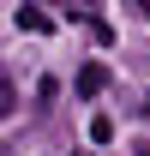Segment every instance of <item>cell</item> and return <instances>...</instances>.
Masks as SVG:
<instances>
[{"label":"cell","instance_id":"1","mask_svg":"<svg viewBox=\"0 0 150 156\" xmlns=\"http://www.w3.org/2000/svg\"><path fill=\"white\" fill-rule=\"evenodd\" d=\"M102 90H108V66H84V72H78V96H102Z\"/></svg>","mask_w":150,"mask_h":156},{"label":"cell","instance_id":"2","mask_svg":"<svg viewBox=\"0 0 150 156\" xmlns=\"http://www.w3.org/2000/svg\"><path fill=\"white\" fill-rule=\"evenodd\" d=\"M18 30H30V36H48V30H54V18H48V12H36V6H18Z\"/></svg>","mask_w":150,"mask_h":156},{"label":"cell","instance_id":"3","mask_svg":"<svg viewBox=\"0 0 150 156\" xmlns=\"http://www.w3.org/2000/svg\"><path fill=\"white\" fill-rule=\"evenodd\" d=\"M90 144H114V120H108V114L90 120Z\"/></svg>","mask_w":150,"mask_h":156},{"label":"cell","instance_id":"4","mask_svg":"<svg viewBox=\"0 0 150 156\" xmlns=\"http://www.w3.org/2000/svg\"><path fill=\"white\" fill-rule=\"evenodd\" d=\"M12 108H18V90H12V78H0V120H12Z\"/></svg>","mask_w":150,"mask_h":156},{"label":"cell","instance_id":"5","mask_svg":"<svg viewBox=\"0 0 150 156\" xmlns=\"http://www.w3.org/2000/svg\"><path fill=\"white\" fill-rule=\"evenodd\" d=\"M132 6H138V18H150V0H132Z\"/></svg>","mask_w":150,"mask_h":156},{"label":"cell","instance_id":"6","mask_svg":"<svg viewBox=\"0 0 150 156\" xmlns=\"http://www.w3.org/2000/svg\"><path fill=\"white\" fill-rule=\"evenodd\" d=\"M138 156H150V138H144V144H138Z\"/></svg>","mask_w":150,"mask_h":156},{"label":"cell","instance_id":"7","mask_svg":"<svg viewBox=\"0 0 150 156\" xmlns=\"http://www.w3.org/2000/svg\"><path fill=\"white\" fill-rule=\"evenodd\" d=\"M144 120H150V96H144Z\"/></svg>","mask_w":150,"mask_h":156}]
</instances>
